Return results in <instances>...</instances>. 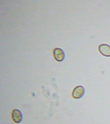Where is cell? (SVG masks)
I'll return each instance as SVG.
<instances>
[{"instance_id": "1", "label": "cell", "mask_w": 110, "mask_h": 124, "mask_svg": "<svg viewBox=\"0 0 110 124\" xmlns=\"http://www.w3.org/2000/svg\"><path fill=\"white\" fill-rule=\"evenodd\" d=\"M85 93L84 88L83 86L79 85L73 89L72 96L74 99H79L83 96Z\"/></svg>"}, {"instance_id": "2", "label": "cell", "mask_w": 110, "mask_h": 124, "mask_svg": "<svg viewBox=\"0 0 110 124\" xmlns=\"http://www.w3.org/2000/svg\"><path fill=\"white\" fill-rule=\"evenodd\" d=\"M11 117L13 122L16 124H20L23 120L22 113L19 109H15L12 110Z\"/></svg>"}, {"instance_id": "3", "label": "cell", "mask_w": 110, "mask_h": 124, "mask_svg": "<svg viewBox=\"0 0 110 124\" xmlns=\"http://www.w3.org/2000/svg\"><path fill=\"white\" fill-rule=\"evenodd\" d=\"M53 56L55 60L59 62H62L65 58V54L63 49L59 48H56L54 49Z\"/></svg>"}, {"instance_id": "4", "label": "cell", "mask_w": 110, "mask_h": 124, "mask_svg": "<svg viewBox=\"0 0 110 124\" xmlns=\"http://www.w3.org/2000/svg\"><path fill=\"white\" fill-rule=\"evenodd\" d=\"M100 53L106 57H110V46L108 45L103 44L100 45L98 47Z\"/></svg>"}]
</instances>
